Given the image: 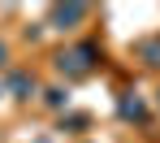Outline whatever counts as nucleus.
Returning <instances> with one entry per match:
<instances>
[{"instance_id": "f257e3e1", "label": "nucleus", "mask_w": 160, "mask_h": 143, "mask_svg": "<svg viewBox=\"0 0 160 143\" xmlns=\"http://www.w3.org/2000/svg\"><path fill=\"white\" fill-rule=\"evenodd\" d=\"M100 57H104V52H100V43L82 39V43H69V48H61V52L52 57V65H56V74H65V78L74 83V78H87V74L100 65Z\"/></svg>"}, {"instance_id": "f03ea898", "label": "nucleus", "mask_w": 160, "mask_h": 143, "mask_svg": "<svg viewBox=\"0 0 160 143\" xmlns=\"http://www.w3.org/2000/svg\"><path fill=\"white\" fill-rule=\"evenodd\" d=\"M87 18H91V4H82V0L52 4V9H48V26H52V30H78Z\"/></svg>"}, {"instance_id": "7ed1b4c3", "label": "nucleus", "mask_w": 160, "mask_h": 143, "mask_svg": "<svg viewBox=\"0 0 160 143\" xmlns=\"http://www.w3.org/2000/svg\"><path fill=\"white\" fill-rule=\"evenodd\" d=\"M4 91H9L13 100H30V95L39 91V78H35L30 69H13V74H9V83H4Z\"/></svg>"}, {"instance_id": "20e7f679", "label": "nucleus", "mask_w": 160, "mask_h": 143, "mask_svg": "<svg viewBox=\"0 0 160 143\" xmlns=\"http://www.w3.org/2000/svg\"><path fill=\"white\" fill-rule=\"evenodd\" d=\"M117 117L121 121H147V104H143V95H134V91H126L121 100H117Z\"/></svg>"}, {"instance_id": "39448f33", "label": "nucleus", "mask_w": 160, "mask_h": 143, "mask_svg": "<svg viewBox=\"0 0 160 143\" xmlns=\"http://www.w3.org/2000/svg\"><path fill=\"white\" fill-rule=\"evenodd\" d=\"M134 57L143 61L147 69H160V35H147V39H138V43H134Z\"/></svg>"}, {"instance_id": "423d86ee", "label": "nucleus", "mask_w": 160, "mask_h": 143, "mask_svg": "<svg viewBox=\"0 0 160 143\" xmlns=\"http://www.w3.org/2000/svg\"><path fill=\"white\" fill-rule=\"evenodd\" d=\"M43 104H48L52 113H65V109H69V87H48V91H43Z\"/></svg>"}, {"instance_id": "0eeeda50", "label": "nucleus", "mask_w": 160, "mask_h": 143, "mask_svg": "<svg viewBox=\"0 0 160 143\" xmlns=\"http://www.w3.org/2000/svg\"><path fill=\"white\" fill-rule=\"evenodd\" d=\"M87 126H91L87 113H65L61 117V130H69V135H78V130H87Z\"/></svg>"}, {"instance_id": "6e6552de", "label": "nucleus", "mask_w": 160, "mask_h": 143, "mask_svg": "<svg viewBox=\"0 0 160 143\" xmlns=\"http://www.w3.org/2000/svg\"><path fill=\"white\" fill-rule=\"evenodd\" d=\"M4 65H9V43L0 39V69H4Z\"/></svg>"}, {"instance_id": "1a4fd4ad", "label": "nucleus", "mask_w": 160, "mask_h": 143, "mask_svg": "<svg viewBox=\"0 0 160 143\" xmlns=\"http://www.w3.org/2000/svg\"><path fill=\"white\" fill-rule=\"evenodd\" d=\"M39 143H48V139H39Z\"/></svg>"}, {"instance_id": "9d476101", "label": "nucleus", "mask_w": 160, "mask_h": 143, "mask_svg": "<svg viewBox=\"0 0 160 143\" xmlns=\"http://www.w3.org/2000/svg\"><path fill=\"white\" fill-rule=\"evenodd\" d=\"M156 95H160V91H156Z\"/></svg>"}]
</instances>
